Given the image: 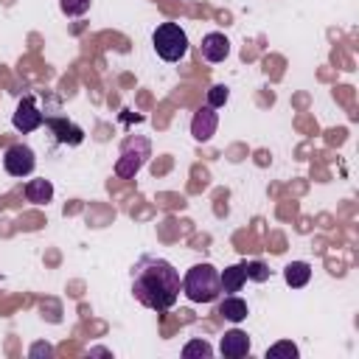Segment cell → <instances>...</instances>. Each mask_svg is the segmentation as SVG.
Segmentation results:
<instances>
[{"instance_id": "obj_1", "label": "cell", "mask_w": 359, "mask_h": 359, "mask_svg": "<svg viewBox=\"0 0 359 359\" xmlns=\"http://www.w3.org/2000/svg\"><path fill=\"white\" fill-rule=\"evenodd\" d=\"M132 292L146 309L168 311L182 292V278L171 261L160 255H143L132 266Z\"/></svg>"}, {"instance_id": "obj_2", "label": "cell", "mask_w": 359, "mask_h": 359, "mask_svg": "<svg viewBox=\"0 0 359 359\" xmlns=\"http://www.w3.org/2000/svg\"><path fill=\"white\" fill-rule=\"evenodd\" d=\"M182 292L191 303H213L222 294L219 269L213 264H194L182 278Z\"/></svg>"}, {"instance_id": "obj_3", "label": "cell", "mask_w": 359, "mask_h": 359, "mask_svg": "<svg viewBox=\"0 0 359 359\" xmlns=\"http://www.w3.org/2000/svg\"><path fill=\"white\" fill-rule=\"evenodd\" d=\"M151 42H154V50L160 59L165 62H180L185 59L188 53V34L177 25V22H163L154 28L151 34Z\"/></svg>"}, {"instance_id": "obj_4", "label": "cell", "mask_w": 359, "mask_h": 359, "mask_svg": "<svg viewBox=\"0 0 359 359\" xmlns=\"http://www.w3.org/2000/svg\"><path fill=\"white\" fill-rule=\"evenodd\" d=\"M149 154H151V146H149L146 137H132V140H126V143H123V151H121V157H118V163H115V174H118L121 180H132V177L143 168V163L149 160Z\"/></svg>"}, {"instance_id": "obj_5", "label": "cell", "mask_w": 359, "mask_h": 359, "mask_svg": "<svg viewBox=\"0 0 359 359\" xmlns=\"http://www.w3.org/2000/svg\"><path fill=\"white\" fill-rule=\"evenodd\" d=\"M34 165H36V154H34V149L25 146V143H14V146H8L6 154H3V168H6L11 177H28V174L34 171Z\"/></svg>"}, {"instance_id": "obj_6", "label": "cell", "mask_w": 359, "mask_h": 359, "mask_svg": "<svg viewBox=\"0 0 359 359\" xmlns=\"http://www.w3.org/2000/svg\"><path fill=\"white\" fill-rule=\"evenodd\" d=\"M42 121H45V115L39 112L34 95L20 98V104H17V109H14V118H11L14 129H17V132H34V129L42 126Z\"/></svg>"}, {"instance_id": "obj_7", "label": "cell", "mask_w": 359, "mask_h": 359, "mask_svg": "<svg viewBox=\"0 0 359 359\" xmlns=\"http://www.w3.org/2000/svg\"><path fill=\"white\" fill-rule=\"evenodd\" d=\"M216 126H219V115H216V109L213 107H199L196 112H194V118H191V135H194V140H199V143H205V140H210L213 135H216Z\"/></svg>"}, {"instance_id": "obj_8", "label": "cell", "mask_w": 359, "mask_h": 359, "mask_svg": "<svg viewBox=\"0 0 359 359\" xmlns=\"http://www.w3.org/2000/svg\"><path fill=\"white\" fill-rule=\"evenodd\" d=\"M199 50H202V56L208 62H224L230 56V39L224 34H219V31H210V34L202 36Z\"/></svg>"}, {"instance_id": "obj_9", "label": "cell", "mask_w": 359, "mask_h": 359, "mask_svg": "<svg viewBox=\"0 0 359 359\" xmlns=\"http://www.w3.org/2000/svg\"><path fill=\"white\" fill-rule=\"evenodd\" d=\"M48 126H50L53 137H56L59 143H65V146H79V143L84 140V129L76 126V123L67 121V118H48Z\"/></svg>"}, {"instance_id": "obj_10", "label": "cell", "mask_w": 359, "mask_h": 359, "mask_svg": "<svg viewBox=\"0 0 359 359\" xmlns=\"http://www.w3.org/2000/svg\"><path fill=\"white\" fill-rule=\"evenodd\" d=\"M219 351H222V356H227V359H241V356L250 353V337H247L244 331L233 328V331H227V334L222 337Z\"/></svg>"}, {"instance_id": "obj_11", "label": "cell", "mask_w": 359, "mask_h": 359, "mask_svg": "<svg viewBox=\"0 0 359 359\" xmlns=\"http://www.w3.org/2000/svg\"><path fill=\"white\" fill-rule=\"evenodd\" d=\"M219 314H222L224 320H230V323H241V320H247L250 309H247V300H241L238 294H227V297L219 303Z\"/></svg>"}, {"instance_id": "obj_12", "label": "cell", "mask_w": 359, "mask_h": 359, "mask_svg": "<svg viewBox=\"0 0 359 359\" xmlns=\"http://www.w3.org/2000/svg\"><path fill=\"white\" fill-rule=\"evenodd\" d=\"M219 280H222V292H227V294H236V292H241V286L247 283V275H244V264H233V266H224V272H219Z\"/></svg>"}, {"instance_id": "obj_13", "label": "cell", "mask_w": 359, "mask_h": 359, "mask_svg": "<svg viewBox=\"0 0 359 359\" xmlns=\"http://www.w3.org/2000/svg\"><path fill=\"white\" fill-rule=\"evenodd\" d=\"M25 199L31 205H48L53 199V185L50 180H28L25 185Z\"/></svg>"}, {"instance_id": "obj_14", "label": "cell", "mask_w": 359, "mask_h": 359, "mask_svg": "<svg viewBox=\"0 0 359 359\" xmlns=\"http://www.w3.org/2000/svg\"><path fill=\"white\" fill-rule=\"evenodd\" d=\"M309 278H311V266H309L306 261H292V264H286V266H283V280H286L292 289L306 286V283H309Z\"/></svg>"}, {"instance_id": "obj_15", "label": "cell", "mask_w": 359, "mask_h": 359, "mask_svg": "<svg viewBox=\"0 0 359 359\" xmlns=\"http://www.w3.org/2000/svg\"><path fill=\"white\" fill-rule=\"evenodd\" d=\"M182 356H185V359H194V356H199V359H210V356H213V348H210L205 339H191V342L182 348Z\"/></svg>"}, {"instance_id": "obj_16", "label": "cell", "mask_w": 359, "mask_h": 359, "mask_svg": "<svg viewBox=\"0 0 359 359\" xmlns=\"http://www.w3.org/2000/svg\"><path fill=\"white\" fill-rule=\"evenodd\" d=\"M244 275H247V280L264 283V280H269V266L264 261H244Z\"/></svg>"}, {"instance_id": "obj_17", "label": "cell", "mask_w": 359, "mask_h": 359, "mask_svg": "<svg viewBox=\"0 0 359 359\" xmlns=\"http://www.w3.org/2000/svg\"><path fill=\"white\" fill-rule=\"evenodd\" d=\"M280 356L294 359L297 356V345L294 342H275L272 348H266V359H280Z\"/></svg>"}, {"instance_id": "obj_18", "label": "cell", "mask_w": 359, "mask_h": 359, "mask_svg": "<svg viewBox=\"0 0 359 359\" xmlns=\"http://www.w3.org/2000/svg\"><path fill=\"white\" fill-rule=\"evenodd\" d=\"M90 3L93 0H59V8L67 14V17H81L90 11Z\"/></svg>"}, {"instance_id": "obj_19", "label": "cell", "mask_w": 359, "mask_h": 359, "mask_svg": "<svg viewBox=\"0 0 359 359\" xmlns=\"http://www.w3.org/2000/svg\"><path fill=\"white\" fill-rule=\"evenodd\" d=\"M227 87L224 84H213L210 90H208V107H213V109H219V107H224V101H227Z\"/></svg>"}]
</instances>
